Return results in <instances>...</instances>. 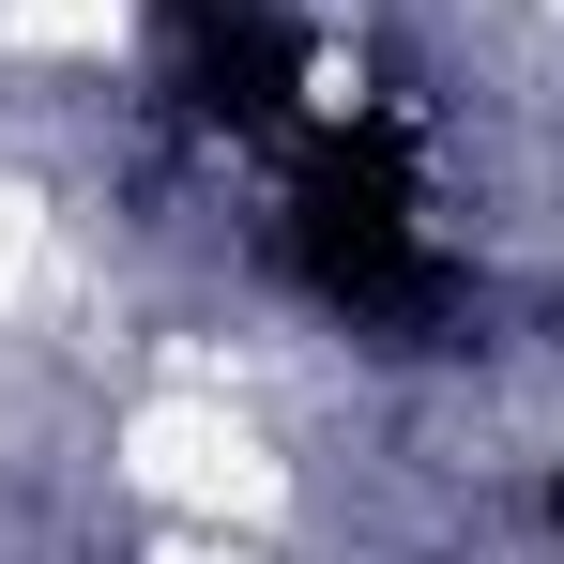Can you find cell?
<instances>
[{
  "label": "cell",
  "instance_id": "6da1fadb",
  "mask_svg": "<svg viewBox=\"0 0 564 564\" xmlns=\"http://www.w3.org/2000/svg\"><path fill=\"white\" fill-rule=\"evenodd\" d=\"M275 260H290L305 305H336V321L381 336V351H443V321L473 305V275L443 260V229H427V198H412V122H397V107L290 138Z\"/></svg>",
  "mask_w": 564,
  "mask_h": 564
},
{
  "label": "cell",
  "instance_id": "7a4b0ae2",
  "mask_svg": "<svg viewBox=\"0 0 564 564\" xmlns=\"http://www.w3.org/2000/svg\"><path fill=\"white\" fill-rule=\"evenodd\" d=\"M153 93L184 138H305V15L275 0H153Z\"/></svg>",
  "mask_w": 564,
  "mask_h": 564
},
{
  "label": "cell",
  "instance_id": "3957f363",
  "mask_svg": "<svg viewBox=\"0 0 564 564\" xmlns=\"http://www.w3.org/2000/svg\"><path fill=\"white\" fill-rule=\"evenodd\" d=\"M550 550H564V473H550Z\"/></svg>",
  "mask_w": 564,
  "mask_h": 564
}]
</instances>
